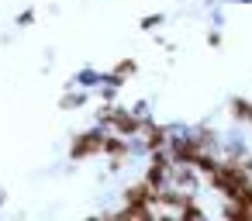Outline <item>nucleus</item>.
I'll return each instance as SVG.
<instances>
[{
	"label": "nucleus",
	"instance_id": "f257e3e1",
	"mask_svg": "<svg viewBox=\"0 0 252 221\" xmlns=\"http://www.w3.org/2000/svg\"><path fill=\"white\" fill-rule=\"evenodd\" d=\"M249 183H252V173L245 169V162L242 159H228V156H221L218 169L204 176V187L211 193H218V200H238Z\"/></svg>",
	"mask_w": 252,
	"mask_h": 221
},
{
	"label": "nucleus",
	"instance_id": "f03ea898",
	"mask_svg": "<svg viewBox=\"0 0 252 221\" xmlns=\"http://www.w3.org/2000/svg\"><path fill=\"white\" fill-rule=\"evenodd\" d=\"M104 138H107V128H100V125H90V128H83V131H76L73 135V142H69V162H90V159H100L104 156Z\"/></svg>",
	"mask_w": 252,
	"mask_h": 221
},
{
	"label": "nucleus",
	"instance_id": "7ed1b4c3",
	"mask_svg": "<svg viewBox=\"0 0 252 221\" xmlns=\"http://www.w3.org/2000/svg\"><path fill=\"white\" fill-rule=\"evenodd\" d=\"M193 197V190H183V187H176V183H166L159 193H156V207H159V218H173V221H180V211H183V204Z\"/></svg>",
	"mask_w": 252,
	"mask_h": 221
},
{
	"label": "nucleus",
	"instance_id": "20e7f679",
	"mask_svg": "<svg viewBox=\"0 0 252 221\" xmlns=\"http://www.w3.org/2000/svg\"><path fill=\"white\" fill-rule=\"evenodd\" d=\"M142 125H145V114L125 107V104H114V118H111V131L125 135V138H138L142 135Z\"/></svg>",
	"mask_w": 252,
	"mask_h": 221
},
{
	"label": "nucleus",
	"instance_id": "39448f33",
	"mask_svg": "<svg viewBox=\"0 0 252 221\" xmlns=\"http://www.w3.org/2000/svg\"><path fill=\"white\" fill-rule=\"evenodd\" d=\"M156 187L145 180V176H138L135 183H128L125 190H121V204H156Z\"/></svg>",
	"mask_w": 252,
	"mask_h": 221
},
{
	"label": "nucleus",
	"instance_id": "423d86ee",
	"mask_svg": "<svg viewBox=\"0 0 252 221\" xmlns=\"http://www.w3.org/2000/svg\"><path fill=\"white\" fill-rule=\"evenodd\" d=\"M228 121L235 125V128H249L252 125V97H245V94H235V97H228Z\"/></svg>",
	"mask_w": 252,
	"mask_h": 221
},
{
	"label": "nucleus",
	"instance_id": "0eeeda50",
	"mask_svg": "<svg viewBox=\"0 0 252 221\" xmlns=\"http://www.w3.org/2000/svg\"><path fill=\"white\" fill-rule=\"evenodd\" d=\"M169 183H176V187H183V190H193V193H200V187H204V176L197 173V166H183V162H176V166L169 169Z\"/></svg>",
	"mask_w": 252,
	"mask_h": 221
},
{
	"label": "nucleus",
	"instance_id": "6e6552de",
	"mask_svg": "<svg viewBox=\"0 0 252 221\" xmlns=\"http://www.w3.org/2000/svg\"><path fill=\"white\" fill-rule=\"evenodd\" d=\"M87 104H90V90L66 83V90H63V97H59V111H63V114H69V111H83Z\"/></svg>",
	"mask_w": 252,
	"mask_h": 221
},
{
	"label": "nucleus",
	"instance_id": "1a4fd4ad",
	"mask_svg": "<svg viewBox=\"0 0 252 221\" xmlns=\"http://www.w3.org/2000/svg\"><path fill=\"white\" fill-rule=\"evenodd\" d=\"M135 149H131V138L118 135V131H107L104 138V159H131Z\"/></svg>",
	"mask_w": 252,
	"mask_h": 221
},
{
	"label": "nucleus",
	"instance_id": "9d476101",
	"mask_svg": "<svg viewBox=\"0 0 252 221\" xmlns=\"http://www.w3.org/2000/svg\"><path fill=\"white\" fill-rule=\"evenodd\" d=\"M249 152H252V145H249L242 135H238V138H235V135H231V138H221V156H228V159H245Z\"/></svg>",
	"mask_w": 252,
	"mask_h": 221
},
{
	"label": "nucleus",
	"instance_id": "9b49d317",
	"mask_svg": "<svg viewBox=\"0 0 252 221\" xmlns=\"http://www.w3.org/2000/svg\"><path fill=\"white\" fill-rule=\"evenodd\" d=\"M100 73L104 69H94V66H83V69H76L73 73V87H83V90H97V83H100Z\"/></svg>",
	"mask_w": 252,
	"mask_h": 221
},
{
	"label": "nucleus",
	"instance_id": "f8f14e48",
	"mask_svg": "<svg viewBox=\"0 0 252 221\" xmlns=\"http://www.w3.org/2000/svg\"><path fill=\"white\" fill-rule=\"evenodd\" d=\"M204 218H211V211L200 204V193H193V197L183 204V211H180V221H204Z\"/></svg>",
	"mask_w": 252,
	"mask_h": 221
},
{
	"label": "nucleus",
	"instance_id": "ddd939ff",
	"mask_svg": "<svg viewBox=\"0 0 252 221\" xmlns=\"http://www.w3.org/2000/svg\"><path fill=\"white\" fill-rule=\"evenodd\" d=\"M111 118H114V104H97V111H94V125H100V128H107L111 131Z\"/></svg>",
	"mask_w": 252,
	"mask_h": 221
},
{
	"label": "nucleus",
	"instance_id": "4468645a",
	"mask_svg": "<svg viewBox=\"0 0 252 221\" xmlns=\"http://www.w3.org/2000/svg\"><path fill=\"white\" fill-rule=\"evenodd\" d=\"M114 73L125 76V80H131V76L138 73V59H131V56H128V59H118V63H114Z\"/></svg>",
	"mask_w": 252,
	"mask_h": 221
},
{
	"label": "nucleus",
	"instance_id": "2eb2a0df",
	"mask_svg": "<svg viewBox=\"0 0 252 221\" xmlns=\"http://www.w3.org/2000/svg\"><path fill=\"white\" fill-rule=\"evenodd\" d=\"M97 97H100L104 104H118V97H121V87H111V83H97Z\"/></svg>",
	"mask_w": 252,
	"mask_h": 221
},
{
	"label": "nucleus",
	"instance_id": "dca6fc26",
	"mask_svg": "<svg viewBox=\"0 0 252 221\" xmlns=\"http://www.w3.org/2000/svg\"><path fill=\"white\" fill-rule=\"evenodd\" d=\"M162 21H166V14L156 11V14H145V18L138 21V28H142V32H156V28H162Z\"/></svg>",
	"mask_w": 252,
	"mask_h": 221
},
{
	"label": "nucleus",
	"instance_id": "f3484780",
	"mask_svg": "<svg viewBox=\"0 0 252 221\" xmlns=\"http://www.w3.org/2000/svg\"><path fill=\"white\" fill-rule=\"evenodd\" d=\"M35 21H38V14H35V7H28V11H21V14L14 18V25H18V28H32Z\"/></svg>",
	"mask_w": 252,
	"mask_h": 221
},
{
	"label": "nucleus",
	"instance_id": "a211bd4d",
	"mask_svg": "<svg viewBox=\"0 0 252 221\" xmlns=\"http://www.w3.org/2000/svg\"><path fill=\"white\" fill-rule=\"evenodd\" d=\"M204 42H207V49H221V42H224V35H221V28L214 25V28L207 32V38H204Z\"/></svg>",
	"mask_w": 252,
	"mask_h": 221
},
{
	"label": "nucleus",
	"instance_id": "6ab92c4d",
	"mask_svg": "<svg viewBox=\"0 0 252 221\" xmlns=\"http://www.w3.org/2000/svg\"><path fill=\"white\" fill-rule=\"evenodd\" d=\"M128 162H131V159H107V173L114 176V173H121V169H125Z\"/></svg>",
	"mask_w": 252,
	"mask_h": 221
},
{
	"label": "nucleus",
	"instance_id": "aec40b11",
	"mask_svg": "<svg viewBox=\"0 0 252 221\" xmlns=\"http://www.w3.org/2000/svg\"><path fill=\"white\" fill-rule=\"evenodd\" d=\"M131 111H138V114H149V111H152V104H149V100H135V104H131Z\"/></svg>",
	"mask_w": 252,
	"mask_h": 221
},
{
	"label": "nucleus",
	"instance_id": "412c9836",
	"mask_svg": "<svg viewBox=\"0 0 252 221\" xmlns=\"http://www.w3.org/2000/svg\"><path fill=\"white\" fill-rule=\"evenodd\" d=\"M7 204V193H4V187H0V207H4Z\"/></svg>",
	"mask_w": 252,
	"mask_h": 221
},
{
	"label": "nucleus",
	"instance_id": "4be33fe9",
	"mask_svg": "<svg viewBox=\"0 0 252 221\" xmlns=\"http://www.w3.org/2000/svg\"><path fill=\"white\" fill-rule=\"evenodd\" d=\"M228 4H252V0H228Z\"/></svg>",
	"mask_w": 252,
	"mask_h": 221
},
{
	"label": "nucleus",
	"instance_id": "5701e85b",
	"mask_svg": "<svg viewBox=\"0 0 252 221\" xmlns=\"http://www.w3.org/2000/svg\"><path fill=\"white\" fill-rule=\"evenodd\" d=\"M249 131H252V125H249Z\"/></svg>",
	"mask_w": 252,
	"mask_h": 221
}]
</instances>
